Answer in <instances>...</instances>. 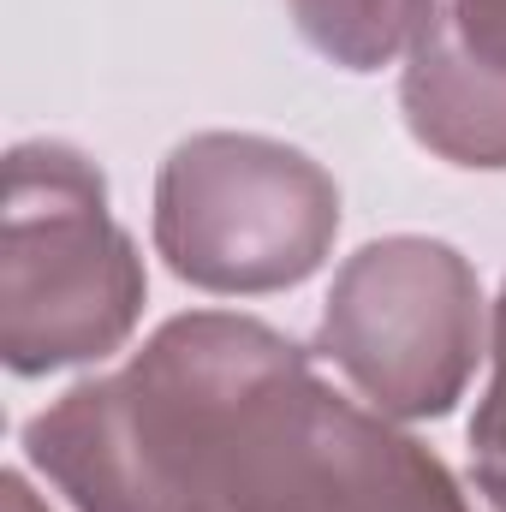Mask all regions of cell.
<instances>
[{"instance_id": "9c48e42d", "label": "cell", "mask_w": 506, "mask_h": 512, "mask_svg": "<svg viewBox=\"0 0 506 512\" xmlns=\"http://www.w3.org/2000/svg\"><path fill=\"white\" fill-rule=\"evenodd\" d=\"M0 512H48L36 501V489L24 483V471H6L0 477Z\"/></svg>"}, {"instance_id": "6da1fadb", "label": "cell", "mask_w": 506, "mask_h": 512, "mask_svg": "<svg viewBox=\"0 0 506 512\" xmlns=\"http://www.w3.org/2000/svg\"><path fill=\"white\" fill-rule=\"evenodd\" d=\"M310 352L233 310L161 322L126 370L66 387L24 423V459L72 512H209L227 435Z\"/></svg>"}, {"instance_id": "52a82bcc", "label": "cell", "mask_w": 506, "mask_h": 512, "mask_svg": "<svg viewBox=\"0 0 506 512\" xmlns=\"http://www.w3.org/2000/svg\"><path fill=\"white\" fill-rule=\"evenodd\" d=\"M441 0H286L292 30L340 72H381L429 30Z\"/></svg>"}, {"instance_id": "277c9868", "label": "cell", "mask_w": 506, "mask_h": 512, "mask_svg": "<svg viewBox=\"0 0 506 512\" xmlns=\"http://www.w3.org/2000/svg\"><path fill=\"white\" fill-rule=\"evenodd\" d=\"M209 512H477L471 489L393 417L286 370L221 447Z\"/></svg>"}, {"instance_id": "30bf717a", "label": "cell", "mask_w": 506, "mask_h": 512, "mask_svg": "<svg viewBox=\"0 0 506 512\" xmlns=\"http://www.w3.org/2000/svg\"><path fill=\"white\" fill-rule=\"evenodd\" d=\"M465 489H471V507L477 512H506V489L501 483H477V477H471Z\"/></svg>"}, {"instance_id": "7a4b0ae2", "label": "cell", "mask_w": 506, "mask_h": 512, "mask_svg": "<svg viewBox=\"0 0 506 512\" xmlns=\"http://www.w3.org/2000/svg\"><path fill=\"white\" fill-rule=\"evenodd\" d=\"M149 274L102 167L54 137L12 143L0 221V358L12 376L102 364L137 334Z\"/></svg>"}, {"instance_id": "8992f818", "label": "cell", "mask_w": 506, "mask_h": 512, "mask_svg": "<svg viewBox=\"0 0 506 512\" xmlns=\"http://www.w3.org/2000/svg\"><path fill=\"white\" fill-rule=\"evenodd\" d=\"M405 131L465 173H506V0H441L405 54Z\"/></svg>"}, {"instance_id": "3957f363", "label": "cell", "mask_w": 506, "mask_h": 512, "mask_svg": "<svg viewBox=\"0 0 506 512\" xmlns=\"http://www.w3.org/2000/svg\"><path fill=\"white\" fill-rule=\"evenodd\" d=\"M155 256L197 292L262 298L304 286L340 233V185L262 131H197L155 173Z\"/></svg>"}, {"instance_id": "5b68a950", "label": "cell", "mask_w": 506, "mask_h": 512, "mask_svg": "<svg viewBox=\"0 0 506 512\" xmlns=\"http://www.w3.org/2000/svg\"><path fill=\"white\" fill-rule=\"evenodd\" d=\"M489 352V304L471 256L447 239L387 233L340 262L316 358H328L393 423L447 417Z\"/></svg>"}, {"instance_id": "ba28073f", "label": "cell", "mask_w": 506, "mask_h": 512, "mask_svg": "<svg viewBox=\"0 0 506 512\" xmlns=\"http://www.w3.org/2000/svg\"><path fill=\"white\" fill-rule=\"evenodd\" d=\"M471 477L506 489V286L489 304V387L471 417Z\"/></svg>"}]
</instances>
